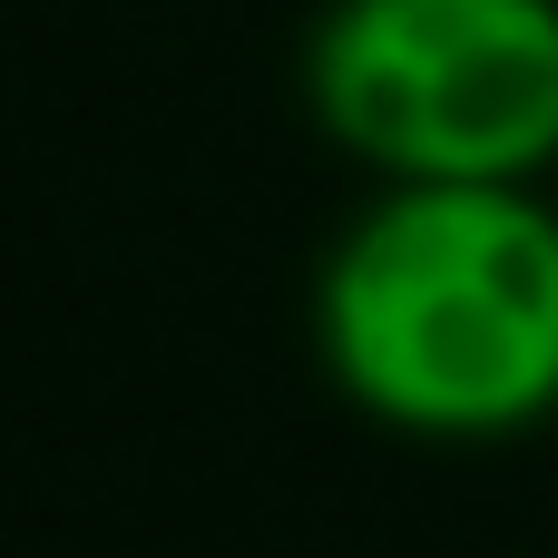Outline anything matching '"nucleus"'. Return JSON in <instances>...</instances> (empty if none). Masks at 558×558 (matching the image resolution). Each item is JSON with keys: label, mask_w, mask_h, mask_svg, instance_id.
Instances as JSON below:
<instances>
[{"label": "nucleus", "mask_w": 558, "mask_h": 558, "mask_svg": "<svg viewBox=\"0 0 558 558\" xmlns=\"http://www.w3.org/2000/svg\"><path fill=\"white\" fill-rule=\"evenodd\" d=\"M353 412L412 441H510L558 412V206L530 177H402L314 275Z\"/></svg>", "instance_id": "f257e3e1"}, {"label": "nucleus", "mask_w": 558, "mask_h": 558, "mask_svg": "<svg viewBox=\"0 0 558 558\" xmlns=\"http://www.w3.org/2000/svg\"><path fill=\"white\" fill-rule=\"evenodd\" d=\"M314 128L402 177H539L558 157V0H333L304 39Z\"/></svg>", "instance_id": "f03ea898"}]
</instances>
